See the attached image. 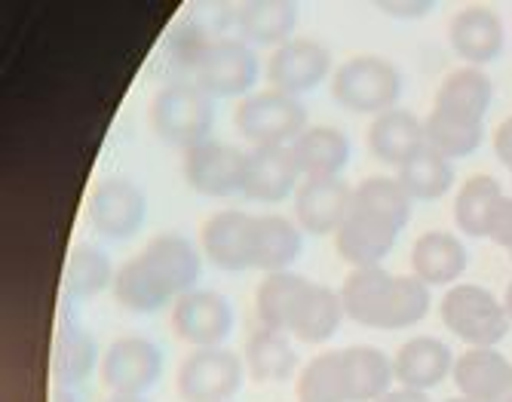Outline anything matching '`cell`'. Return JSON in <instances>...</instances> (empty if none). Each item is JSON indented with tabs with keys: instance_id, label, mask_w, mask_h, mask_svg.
I'll use <instances>...</instances> for the list:
<instances>
[{
	"instance_id": "6da1fadb",
	"label": "cell",
	"mask_w": 512,
	"mask_h": 402,
	"mask_svg": "<svg viewBox=\"0 0 512 402\" xmlns=\"http://www.w3.org/2000/svg\"><path fill=\"white\" fill-rule=\"evenodd\" d=\"M411 218V197L396 178L375 175L353 188V206L335 234L338 255L353 267H378Z\"/></svg>"
},
{
	"instance_id": "7a4b0ae2",
	"label": "cell",
	"mask_w": 512,
	"mask_h": 402,
	"mask_svg": "<svg viewBox=\"0 0 512 402\" xmlns=\"http://www.w3.org/2000/svg\"><path fill=\"white\" fill-rule=\"evenodd\" d=\"M344 314L368 329H408L430 314V286L417 277H393L384 267H353L341 286Z\"/></svg>"
},
{
	"instance_id": "3957f363",
	"label": "cell",
	"mask_w": 512,
	"mask_h": 402,
	"mask_svg": "<svg viewBox=\"0 0 512 402\" xmlns=\"http://www.w3.org/2000/svg\"><path fill=\"white\" fill-rule=\"evenodd\" d=\"M212 123H215L212 96H206L194 80H175L157 89V96L151 102V126L163 142L191 151L209 142Z\"/></svg>"
},
{
	"instance_id": "277c9868",
	"label": "cell",
	"mask_w": 512,
	"mask_h": 402,
	"mask_svg": "<svg viewBox=\"0 0 512 402\" xmlns=\"http://www.w3.org/2000/svg\"><path fill=\"white\" fill-rule=\"evenodd\" d=\"M439 317L470 347H494L512 326L506 304L476 283H454L439 301Z\"/></svg>"
},
{
	"instance_id": "5b68a950",
	"label": "cell",
	"mask_w": 512,
	"mask_h": 402,
	"mask_svg": "<svg viewBox=\"0 0 512 402\" xmlns=\"http://www.w3.org/2000/svg\"><path fill=\"white\" fill-rule=\"evenodd\" d=\"M332 96L353 114H384L393 111L402 96V74L384 56H353L332 80Z\"/></svg>"
},
{
	"instance_id": "8992f818",
	"label": "cell",
	"mask_w": 512,
	"mask_h": 402,
	"mask_svg": "<svg viewBox=\"0 0 512 402\" xmlns=\"http://www.w3.org/2000/svg\"><path fill=\"white\" fill-rule=\"evenodd\" d=\"M234 123L240 136L255 148L292 145L307 129V108L295 96L261 89V93H252L240 102Z\"/></svg>"
},
{
	"instance_id": "52a82bcc",
	"label": "cell",
	"mask_w": 512,
	"mask_h": 402,
	"mask_svg": "<svg viewBox=\"0 0 512 402\" xmlns=\"http://www.w3.org/2000/svg\"><path fill=\"white\" fill-rule=\"evenodd\" d=\"M246 363L227 347H194L178 366L175 393L181 402H230L240 390Z\"/></svg>"
},
{
	"instance_id": "ba28073f",
	"label": "cell",
	"mask_w": 512,
	"mask_h": 402,
	"mask_svg": "<svg viewBox=\"0 0 512 402\" xmlns=\"http://www.w3.org/2000/svg\"><path fill=\"white\" fill-rule=\"evenodd\" d=\"M258 80V56L240 37H215L203 53L194 83L212 99L246 96Z\"/></svg>"
},
{
	"instance_id": "9c48e42d",
	"label": "cell",
	"mask_w": 512,
	"mask_h": 402,
	"mask_svg": "<svg viewBox=\"0 0 512 402\" xmlns=\"http://www.w3.org/2000/svg\"><path fill=\"white\" fill-rule=\"evenodd\" d=\"M163 375V350L151 338H117L99 369V381L108 393L117 396H142Z\"/></svg>"
},
{
	"instance_id": "30bf717a",
	"label": "cell",
	"mask_w": 512,
	"mask_h": 402,
	"mask_svg": "<svg viewBox=\"0 0 512 402\" xmlns=\"http://www.w3.org/2000/svg\"><path fill=\"white\" fill-rule=\"evenodd\" d=\"M145 212H148V197L138 188L132 178L114 175L105 178L89 194L86 203V218L96 234L108 240H126L135 237L138 228L145 225Z\"/></svg>"
},
{
	"instance_id": "8fae6325",
	"label": "cell",
	"mask_w": 512,
	"mask_h": 402,
	"mask_svg": "<svg viewBox=\"0 0 512 402\" xmlns=\"http://www.w3.org/2000/svg\"><path fill=\"white\" fill-rule=\"evenodd\" d=\"M246 160L249 154L224 145V142H203L191 151H184L181 172L197 194L203 197H230L243 191L246 182Z\"/></svg>"
},
{
	"instance_id": "7c38bea8",
	"label": "cell",
	"mask_w": 512,
	"mask_h": 402,
	"mask_svg": "<svg viewBox=\"0 0 512 402\" xmlns=\"http://www.w3.org/2000/svg\"><path fill=\"white\" fill-rule=\"evenodd\" d=\"M172 332L184 344L194 347H221L234 332V310L230 301L212 289H194L175 298L172 304Z\"/></svg>"
},
{
	"instance_id": "4fadbf2b",
	"label": "cell",
	"mask_w": 512,
	"mask_h": 402,
	"mask_svg": "<svg viewBox=\"0 0 512 402\" xmlns=\"http://www.w3.org/2000/svg\"><path fill=\"white\" fill-rule=\"evenodd\" d=\"M329 71H332V53L325 43L313 37H292L283 47H276L273 56L267 59L270 89L295 99L316 89Z\"/></svg>"
},
{
	"instance_id": "5bb4252c",
	"label": "cell",
	"mask_w": 512,
	"mask_h": 402,
	"mask_svg": "<svg viewBox=\"0 0 512 402\" xmlns=\"http://www.w3.org/2000/svg\"><path fill=\"white\" fill-rule=\"evenodd\" d=\"M350 206H353V191L347 182H341V175L304 178L295 191L298 228L313 234V237L338 234L344 218L350 215Z\"/></svg>"
},
{
	"instance_id": "9a60e30c",
	"label": "cell",
	"mask_w": 512,
	"mask_h": 402,
	"mask_svg": "<svg viewBox=\"0 0 512 402\" xmlns=\"http://www.w3.org/2000/svg\"><path fill=\"white\" fill-rule=\"evenodd\" d=\"M203 255L221 271H249L255 252V215L243 209H221L200 231Z\"/></svg>"
},
{
	"instance_id": "2e32d148",
	"label": "cell",
	"mask_w": 512,
	"mask_h": 402,
	"mask_svg": "<svg viewBox=\"0 0 512 402\" xmlns=\"http://www.w3.org/2000/svg\"><path fill=\"white\" fill-rule=\"evenodd\" d=\"M301 185V166L292 145L255 148L246 160L243 194L255 203H283Z\"/></svg>"
},
{
	"instance_id": "e0dca14e",
	"label": "cell",
	"mask_w": 512,
	"mask_h": 402,
	"mask_svg": "<svg viewBox=\"0 0 512 402\" xmlns=\"http://www.w3.org/2000/svg\"><path fill=\"white\" fill-rule=\"evenodd\" d=\"M448 40L470 68H482L503 53V22L488 7H463L451 16Z\"/></svg>"
},
{
	"instance_id": "ac0fdd59",
	"label": "cell",
	"mask_w": 512,
	"mask_h": 402,
	"mask_svg": "<svg viewBox=\"0 0 512 402\" xmlns=\"http://www.w3.org/2000/svg\"><path fill=\"white\" fill-rule=\"evenodd\" d=\"M454 372V353L445 341L421 335L405 341L393 356V378L411 390H433Z\"/></svg>"
},
{
	"instance_id": "d6986e66",
	"label": "cell",
	"mask_w": 512,
	"mask_h": 402,
	"mask_svg": "<svg viewBox=\"0 0 512 402\" xmlns=\"http://www.w3.org/2000/svg\"><path fill=\"white\" fill-rule=\"evenodd\" d=\"M142 258L157 274V280L169 289L172 298H181L197 289L200 280V252L194 243L181 234H157L145 249Z\"/></svg>"
},
{
	"instance_id": "ffe728a7",
	"label": "cell",
	"mask_w": 512,
	"mask_h": 402,
	"mask_svg": "<svg viewBox=\"0 0 512 402\" xmlns=\"http://www.w3.org/2000/svg\"><path fill=\"white\" fill-rule=\"evenodd\" d=\"M467 264V246L448 231H427L414 240L411 267L414 277L427 286H454L463 277V271H467Z\"/></svg>"
},
{
	"instance_id": "44dd1931",
	"label": "cell",
	"mask_w": 512,
	"mask_h": 402,
	"mask_svg": "<svg viewBox=\"0 0 512 402\" xmlns=\"http://www.w3.org/2000/svg\"><path fill=\"white\" fill-rule=\"evenodd\" d=\"M427 145L424 136V120L405 111V108H393L384 111L371 120L368 126V151L375 154V160L387 163V166H402L408 157H414Z\"/></svg>"
},
{
	"instance_id": "7402d4cb",
	"label": "cell",
	"mask_w": 512,
	"mask_h": 402,
	"mask_svg": "<svg viewBox=\"0 0 512 402\" xmlns=\"http://www.w3.org/2000/svg\"><path fill=\"white\" fill-rule=\"evenodd\" d=\"M243 363L255 384H283L298 369V353L286 332L258 326L246 338Z\"/></svg>"
},
{
	"instance_id": "603a6c76",
	"label": "cell",
	"mask_w": 512,
	"mask_h": 402,
	"mask_svg": "<svg viewBox=\"0 0 512 402\" xmlns=\"http://www.w3.org/2000/svg\"><path fill=\"white\" fill-rule=\"evenodd\" d=\"M344 317L347 314H344L341 292L319 286V283H307L295 314L289 320V335L304 344H322L341 329Z\"/></svg>"
},
{
	"instance_id": "cb8c5ba5",
	"label": "cell",
	"mask_w": 512,
	"mask_h": 402,
	"mask_svg": "<svg viewBox=\"0 0 512 402\" xmlns=\"http://www.w3.org/2000/svg\"><path fill=\"white\" fill-rule=\"evenodd\" d=\"M96 338L86 332L80 320H74L68 310L59 317L56 344H53V378L59 387H77L96 369Z\"/></svg>"
},
{
	"instance_id": "d4e9b609",
	"label": "cell",
	"mask_w": 512,
	"mask_h": 402,
	"mask_svg": "<svg viewBox=\"0 0 512 402\" xmlns=\"http://www.w3.org/2000/svg\"><path fill=\"white\" fill-rule=\"evenodd\" d=\"M298 22V4L292 0H252L243 4L234 16V25L240 31V40H246L249 47H283L292 40Z\"/></svg>"
},
{
	"instance_id": "484cf974",
	"label": "cell",
	"mask_w": 512,
	"mask_h": 402,
	"mask_svg": "<svg viewBox=\"0 0 512 402\" xmlns=\"http://www.w3.org/2000/svg\"><path fill=\"white\" fill-rule=\"evenodd\" d=\"M454 384L460 396L473 402H491L512 375V363L494 347H470L454 360Z\"/></svg>"
},
{
	"instance_id": "4316f807",
	"label": "cell",
	"mask_w": 512,
	"mask_h": 402,
	"mask_svg": "<svg viewBox=\"0 0 512 402\" xmlns=\"http://www.w3.org/2000/svg\"><path fill=\"white\" fill-rule=\"evenodd\" d=\"M304 237L295 221L283 215H255V252L252 267L264 274H279L301 258Z\"/></svg>"
},
{
	"instance_id": "83f0119b",
	"label": "cell",
	"mask_w": 512,
	"mask_h": 402,
	"mask_svg": "<svg viewBox=\"0 0 512 402\" xmlns=\"http://www.w3.org/2000/svg\"><path fill=\"white\" fill-rule=\"evenodd\" d=\"M292 151L304 178H332L350 163V139L335 126H307Z\"/></svg>"
},
{
	"instance_id": "f1b7e54d",
	"label": "cell",
	"mask_w": 512,
	"mask_h": 402,
	"mask_svg": "<svg viewBox=\"0 0 512 402\" xmlns=\"http://www.w3.org/2000/svg\"><path fill=\"white\" fill-rule=\"evenodd\" d=\"M114 298L129 314H157L166 304H175L169 289L157 280V274L148 267V261L138 252L135 258L123 261L114 277Z\"/></svg>"
},
{
	"instance_id": "f546056e",
	"label": "cell",
	"mask_w": 512,
	"mask_h": 402,
	"mask_svg": "<svg viewBox=\"0 0 512 402\" xmlns=\"http://www.w3.org/2000/svg\"><path fill=\"white\" fill-rule=\"evenodd\" d=\"M494 99V83L482 68H457L451 71L436 93V108L470 117V120H485L488 108Z\"/></svg>"
},
{
	"instance_id": "4dcf8cb0",
	"label": "cell",
	"mask_w": 512,
	"mask_h": 402,
	"mask_svg": "<svg viewBox=\"0 0 512 402\" xmlns=\"http://www.w3.org/2000/svg\"><path fill=\"white\" fill-rule=\"evenodd\" d=\"M117 271L111 267V258L92 243H80L71 249L65 261V274H62V292L65 301H86L114 286Z\"/></svg>"
},
{
	"instance_id": "1f68e13d",
	"label": "cell",
	"mask_w": 512,
	"mask_h": 402,
	"mask_svg": "<svg viewBox=\"0 0 512 402\" xmlns=\"http://www.w3.org/2000/svg\"><path fill=\"white\" fill-rule=\"evenodd\" d=\"M344 366H347V381H350V402H378L396 381L390 356L368 344L347 347Z\"/></svg>"
},
{
	"instance_id": "d6a6232c",
	"label": "cell",
	"mask_w": 512,
	"mask_h": 402,
	"mask_svg": "<svg viewBox=\"0 0 512 402\" xmlns=\"http://www.w3.org/2000/svg\"><path fill=\"white\" fill-rule=\"evenodd\" d=\"M215 37H209V31L203 25H197L194 19H181L169 37L163 40V50H160V74L166 77V83L175 80H188V74H197V65L203 59V53L209 50V43Z\"/></svg>"
},
{
	"instance_id": "836d02e7",
	"label": "cell",
	"mask_w": 512,
	"mask_h": 402,
	"mask_svg": "<svg viewBox=\"0 0 512 402\" xmlns=\"http://www.w3.org/2000/svg\"><path fill=\"white\" fill-rule=\"evenodd\" d=\"M424 136L433 151H439L448 160H460V157H470L473 151H479V145L485 139V126H482V120H470V117L433 108L430 117L424 120Z\"/></svg>"
},
{
	"instance_id": "e575fe53",
	"label": "cell",
	"mask_w": 512,
	"mask_h": 402,
	"mask_svg": "<svg viewBox=\"0 0 512 402\" xmlns=\"http://www.w3.org/2000/svg\"><path fill=\"white\" fill-rule=\"evenodd\" d=\"M396 182L405 188V194L411 200H439L454 185V166L448 157H442L439 151L424 145L414 157H408L399 166Z\"/></svg>"
},
{
	"instance_id": "d590c367",
	"label": "cell",
	"mask_w": 512,
	"mask_h": 402,
	"mask_svg": "<svg viewBox=\"0 0 512 402\" xmlns=\"http://www.w3.org/2000/svg\"><path fill=\"white\" fill-rule=\"evenodd\" d=\"M307 277L279 271V274H267L255 292V310H258V323L276 332L289 335V320L295 314V307L307 289Z\"/></svg>"
},
{
	"instance_id": "8d00e7d4",
	"label": "cell",
	"mask_w": 512,
	"mask_h": 402,
	"mask_svg": "<svg viewBox=\"0 0 512 402\" xmlns=\"http://www.w3.org/2000/svg\"><path fill=\"white\" fill-rule=\"evenodd\" d=\"M295 393H298V402H350L344 350H329V353L313 356L301 369Z\"/></svg>"
},
{
	"instance_id": "74e56055",
	"label": "cell",
	"mask_w": 512,
	"mask_h": 402,
	"mask_svg": "<svg viewBox=\"0 0 512 402\" xmlns=\"http://www.w3.org/2000/svg\"><path fill=\"white\" fill-rule=\"evenodd\" d=\"M503 197V188L494 175H470L463 188L457 191V200H454V221L457 228L479 240V237H488V221H491V212L497 206V200Z\"/></svg>"
},
{
	"instance_id": "f35d334b",
	"label": "cell",
	"mask_w": 512,
	"mask_h": 402,
	"mask_svg": "<svg viewBox=\"0 0 512 402\" xmlns=\"http://www.w3.org/2000/svg\"><path fill=\"white\" fill-rule=\"evenodd\" d=\"M488 240H494L497 246H503L506 252L512 249V197H500L494 212H491V221H488Z\"/></svg>"
},
{
	"instance_id": "ab89813d",
	"label": "cell",
	"mask_w": 512,
	"mask_h": 402,
	"mask_svg": "<svg viewBox=\"0 0 512 402\" xmlns=\"http://www.w3.org/2000/svg\"><path fill=\"white\" fill-rule=\"evenodd\" d=\"M378 7L396 19H421V16H430L433 10V4H427V0H381Z\"/></svg>"
},
{
	"instance_id": "60d3db41",
	"label": "cell",
	"mask_w": 512,
	"mask_h": 402,
	"mask_svg": "<svg viewBox=\"0 0 512 402\" xmlns=\"http://www.w3.org/2000/svg\"><path fill=\"white\" fill-rule=\"evenodd\" d=\"M494 154L500 157L503 166L512 169V117H506L494 132Z\"/></svg>"
},
{
	"instance_id": "b9f144b4",
	"label": "cell",
	"mask_w": 512,
	"mask_h": 402,
	"mask_svg": "<svg viewBox=\"0 0 512 402\" xmlns=\"http://www.w3.org/2000/svg\"><path fill=\"white\" fill-rule=\"evenodd\" d=\"M378 402H433L424 390H411V387H399V390H387Z\"/></svg>"
},
{
	"instance_id": "7bdbcfd3",
	"label": "cell",
	"mask_w": 512,
	"mask_h": 402,
	"mask_svg": "<svg viewBox=\"0 0 512 402\" xmlns=\"http://www.w3.org/2000/svg\"><path fill=\"white\" fill-rule=\"evenodd\" d=\"M491 402H512V375H509V381H506V384L500 387V393H497V396H494Z\"/></svg>"
},
{
	"instance_id": "ee69618b",
	"label": "cell",
	"mask_w": 512,
	"mask_h": 402,
	"mask_svg": "<svg viewBox=\"0 0 512 402\" xmlns=\"http://www.w3.org/2000/svg\"><path fill=\"white\" fill-rule=\"evenodd\" d=\"M50 402H80V399H77V396H74L71 390H65V387H59V390L53 393V399H50Z\"/></svg>"
},
{
	"instance_id": "f6af8a7d",
	"label": "cell",
	"mask_w": 512,
	"mask_h": 402,
	"mask_svg": "<svg viewBox=\"0 0 512 402\" xmlns=\"http://www.w3.org/2000/svg\"><path fill=\"white\" fill-rule=\"evenodd\" d=\"M105 402H148L145 396H117V393H111Z\"/></svg>"
},
{
	"instance_id": "bcb514c9",
	"label": "cell",
	"mask_w": 512,
	"mask_h": 402,
	"mask_svg": "<svg viewBox=\"0 0 512 402\" xmlns=\"http://www.w3.org/2000/svg\"><path fill=\"white\" fill-rule=\"evenodd\" d=\"M503 304H506V314H509V320H512V283L506 286V295H503Z\"/></svg>"
},
{
	"instance_id": "7dc6e473",
	"label": "cell",
	"mask_w": 512,
	"mask_h": 402,
	"mask_svg": "<svg viewBox=\"0 0 512 402\" xmlns=\"http://www.w3.org/2000/svg\"><path fill=\"white\" fill-rule=\"evenodd\" d=\"M445 402H473V399H467V396H454V399H445Z\"/></svg>"
},
{
	"instance_id": "c3c4849f",
	"label": "cell",
	"mask_w": 512,
	"mask_h": 402,
	"mask_svg": "<svg viewBox=\"0 0 512 402\" xmlns=\"http://www.w3.org/2000/svg\"><path fill=\"white\" fill-rule=\"evenodd\" d=\"M509 258H512V249H509Z\"/></svg>"
}]
</instances>
